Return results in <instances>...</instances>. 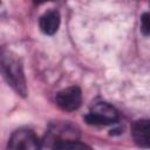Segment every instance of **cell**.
<instances>
[{
    "mask_svg": "<svg viewBox=\"0 0 150 150\" xmlns=\"http://www.w3.org/2000/svg\"><path fill=\"white\" fill-rule=\"evenodd\" d=\"M149 120H138L132 124L131 135L134 142L143 149H148L150 145V137H149Z\"/></svg>",
    "mask_w": 150,
    "mask_h": 150,
    "instance_id": "8992f818",
    "label": "cell"
},
{
    "mask_svg": "<svg viewBox=\"0 0 150 150\" xmlns=\"http://www.w3.org/2000/svg\"><path fill=\"white\" fill-rule=\"evenodd\" d=\"M141 30L143 33V35L148 36L150 33V23H149V13L144 12L141 15Z\"/></svg>",
    "mask_w": 150,
    "mask_h": 150,
    "instance_id": "9c48e42d",
    "label": "cell"
},
{
    "mask_svg": "<svg viewBox=\"0 0 150 150\" xmlns=\"http://www.w3.org/2000/svg\"><path fill=\"white\" fill-rule=\"evenodd\" d=\"M55 102L57 107L63 111H75L81 107L82 91L76 86L64 88L56 94Z\"/></svg>",
    "mask_w": 150,
    "mask_h": 150,
    "instance_id": "277c9868",
    "label": "cell"
},
{
    "mask_svg": "<svg viewBox=\"0 0 150 150\" xmlns=\"http://www.w3.org/2000/svg\"><path fill=\"white\" fill-rule=\"evenodd\" d=\"M60 22H61L60 13L56 9H49L40 16L39 26L43 34L53 35L57 32L60 27Z\"/></svg>",
    "mask_w": 150,
    "mask_h": 150,
    "instance_id": "52a82bcc",
    "label": "cell"
},
{
    "mask_svg": "<svg viewBox=\"0 0 150 150\" xmlns=\"http://www.w3.org/2000/svg\"><path fill=\"white\" fill-rule=\"evenodd\" d=\"M0 71L12 89L20 96L27 95V83L21 60L13 52L0 49Z\"/></svg>",
    "mask_w": 150,
    "mask_h": 150,
    "instance_id": "6da1fadb",
    "label": "cell"
},
{
    "mask_svg": "<svg viewBox=\"0 0 150 150\" xmlns=\"http://www.w3.org/2000/svg\"><path fill=\"white\" fill-rule=\"evenodd\" d=\"M120 116L117 110L107 102L96 103L90 111L84 116V120L88 124L91 125H109L118 121Z\"/></svg>",
    "mask_w": 150,
    "mask_h": 150,
    "instance_id": "7a4b0ae2",
    "label": "cell"
},
{
    "mask_svg": "<svg viewBox=\"0 0 150 150\" xmlns=\"http://www.w3.org/2000/svg\"><path fill=\"white\" fill-rule=\"evenodd\" d=\"M7 150H41V141L33 130L19 129L12 134Z\"/></svg>",
    "mask_w": 150,
    "mask_h": 150,
    "instance_id": "3957f363",
    "label": "cell"
},
{
    "mask_svg": "<svg viewBox=\"0 0 150 150\" xmlns=\"http://www.w3.org/2000/svg\"><path fill=\"white\" fill-rule=\"evenodd\" d=\"M53 150H93L88 144L79 142L76 139L60 141L52 145Z\"/></svg>",
    "mask_w": 150,
    "mask_h": 150,
    "instance_id": "ba28073f",
    "label": "cell"
},
{
    "mask_svg": "<svg viewBox=\"0 0 150 150\" xmlns=\"http://www.w3.org/2000/svg\"><path fill=\"white\" fill-rule=\"evenodd\" d=\"M76 134H77V130L75 129L74 125L69 123H56L49 129L47 138L52 141V145H53L54 143L60 141L75 139Z\"/></svg>",
    "mask_w": 150,
    "mask_h": 150,
    "instance_id": "5b68a950",
    "label": "cell"
}]
</instances>
